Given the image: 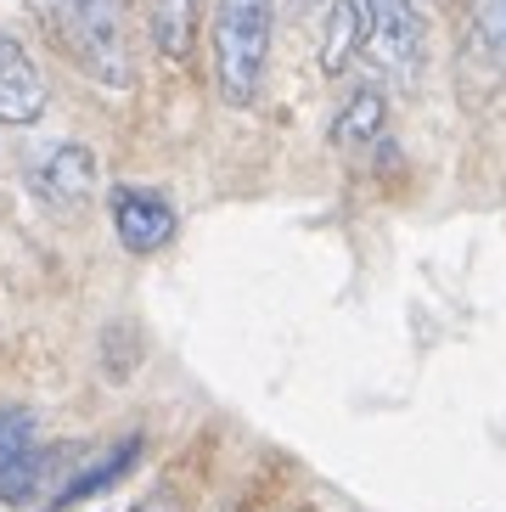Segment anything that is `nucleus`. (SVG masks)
<instances>
[{
	"instance_id": "1",
	"label": "nucleus",
	"mask_w": 506,
	"mask_h": 512,
	"mask_svg": "<svg viewBox=\"0 0 506 512\" xmlns=\"http://www.w3.org/2000/svg\"><path fill=\"white\" fill-rule=\"evenodd\" d=\"M57 46L85 68L102 91H130L135 62L124 40V0H34Z\"/></svg>"
},
{
	"instance_id": "2",
	"label": "nucleus",
	"mask_w": 506,
	"mask_h": 512,
	"mask_svg": "<svg viewBox=\"0 0 506 512\" xmlns=\"http://www.w3.org/2000/svg\"><path fill=\"white\" fill-rule=\"evenodd\" d=\"M270 29H276V0H220L214 6V85H220L225 107H248L259 96L270 62Z\"/></svg>"
},
{
	"instance_id": "3",
	"label": "nucleus",
	"mask_w": 506,
	"mask_h": 512,
	"mask_svg": "<svg viewBox=\"0 0 506 512\" xmlns=\"http://www.w3.org/2000/svg\"><path fill=\"white\" fill-rule=\"evenodd\" d=\"M360 46L388 85L417 91L422 62H428V23L417 0H360Z\"/></svg>"
},
{
	"instance_id": "4",
	"label": "nucleus",
	"mask_w": 506,
	"mask_h": 512,
	"mask_svg": "<svg viewBox=\"0 0 506 512\" xmlns=\"http://www.w3.org/2000/svg\"><path fill=\"white\" fill-rule=\"evenodd\" d=\"M107 209H113V231H119V242L130 254H158V248H169V237L180 226L175 203L164 192H152V186H113Z\"/></svg>"
},
{
	"instance_id": "5",
	"label": "nucleus",
	"mask_w": 506,
	"mask_h": 512,
	"mask_svg": "<svg viewBox=\"0 0 506 512\" xmlns=\"http://www.w3.org/2000/svg\"><path fill=\"white\" fill-rule=\"evenodd\" d=\"M34 192L51 203V209H85L90 197H96V152L85 141H57V147L45 152L40 164H34Z\"/></svg>"
},
{
	"instance_id": "6",
	"label": "nucleus",
	"mask_w": 506,
	"mask_h": 512,
	"mask_svg": "<svg viewBox=\"0 0 506 512\" xmlns=\"http://www.w3.org/2000/svg\"><path fill=\"white\" fill-rule=\"evenodd\" d=\"M45 113V74L34 57L0 29V124H34Z\"/></svg>"
},
{
	"instance_id": "7",
	"label": "nucleus",
	"mask_w": 506,
	"mask_h": 512,
	"mask_svg": "<svg viewBox=\"0 0 506 512\" xmlns=\"http://www.w3.org/2000/svg\"><path fill=\"white\" fill-rule=\"evenodd\" d=\"M141 451H147V439H141V434H124L107 456H96L85 473H74V479L62 484L57 496H51V512H74L79 501H90V496H102V490H113V484H119L135 462H141Z\"/></svg>"
},
{
	"instance_id": "8",
	"label": "nucleus",
	"mask_w": 506,
	"mask_h": 512,
	"mask_svg": "<svg viewBox=\"0 0 506 512\" xmlns=\"http://www.w3.org/2000/svg\"><path fill=\"white\" fill-rule=\"evenodd\" d=\"M62 456H68V445H40V439H34L29 451H17L12 462L0 467V501L6 507H34Z\"/></svg>"
},
{
	"instance_id": "9",
	"label": "nucleus",
	"mask_w": 506,
	"mask_h": 512,
	"mask_svg": "<svg viewBox=\"0 0 506 512\" xmlns=\"http://www.w3.org/2000/svg\"><path fill=\"white\" fill-rule=\"evenodd\" d=\"M383 124H388L383 91H355L349 102H343V113L332 119V147L355 152V147H366V141L383 136Z\"/></svg>"
},
{
	"instance_id": "10",
	"label": "nucleus",
	"mask_w": 506,
	"mask_h": 512,
	"mask_svg": "<svg viewBox=\"0 0 506 512\" xmlns=\"http://www.w3.org/2000/svg\"><path fill=\"white\" fill-rule=\"evenodd\" d=\"M192 34H197V0H152V46L169 62L192 51Z\"/></svg>"
},
{
	"instance_id": "11",
	"label": "nucleus",
	"mask_w": 506,
	"mask_h": 512,
	"mask_svg": "<svg viewBox=\"0 0 506 512\" xmlns=\"http://www.w3.org/2000/svg\"><path fill=\"white\" fill-rule=\"evenodd\" d=\"M360 46V0H332L327 12V40H321V68L327 74H343L349 57Z\"/></svg>"
},
{
	"instance_id": "12",
	"label": "nucleus",
	"mask_w": 506,
	"mask_h": 512,
	"mask_svg": "<svg viewBox=\"0 0 506 512\" xmlns=\"http://www.w3.org/2000/svg\"><path fill=\"white\" fill-rule=\"evenodd\" d=\"M478 46L506 74V0H484L478 6Z\"/></svg>"
},
{
	"instance_id": "13",
	"label": "nucleus",
	"mask_w": 506,
	"mask_h": 512,
	"mask_svg": "<svg viewBox=\"0 0 506 512\" xmlns=\"http://www.w3.org/2000/svg\"><path fill=\"white\" fill-rule=\"evenodd\" d=\"M29 445H34V417L23 406H0V467Z\"/></svg>"
},
{
	"instance_id": "14",
	"label": "nucleus",
	"mask_w": 506,
	"mask_h": 512,
	"mask_svg": "<svg viewBox=\"0 0 506 512\" xmlns=\"http://www.w3.org/2000/svg\"><path fill=\"white\" fill-rule=\"evenodd\" d=\"M124 512H152V507H124Z\"/></svg>"
}]
</instances>
